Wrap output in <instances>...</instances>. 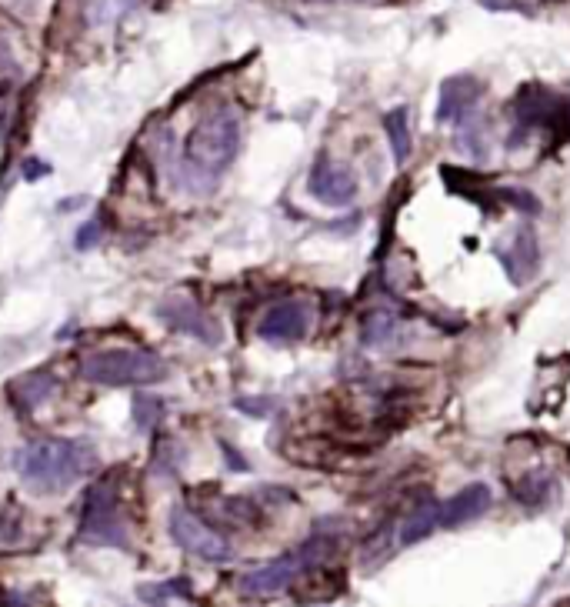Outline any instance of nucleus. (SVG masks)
<instances>
[{"instance_id": "1", "label": "nucleus", "mask_w": 570, "mask_h": 607, "mask_svg": "<svg viewBox=\"0 0 570 607\" xmlns=\"http://www.w3.org/2000/svg\"><path fill=\"white\" fill-rule=\"evenodd\" d=\"M240 154V117L224 107L187 134L174 164V187L184 194H210Z\"/></svg>"}, {"instance_id": "2", "label": "nucleus", "mask_w": 570, "mask_h": 607, "mask_svg": "<svg viewBox=\"0 0 570 607\" xmlns=\"http://www.w3.org/2000/svg\"><path fill=\"white\" fill-rule=\"evenodd\" d=\"M14 467L34 494H60L97 467V447L80 437H50L20 447Z\"/></svg>"}, {"instance_id": "3", "label": "nucleus", "mask_w": 570, "mask_h": 607, "mask_svg": "<svg viewBox=\"0 0 570 607\" xmlns=\"http://www.w3.org/2000/svg\"><path fill=\"white\" fill-rule=\"evenodd\" d=\"M80 377L100 387H147L167 377V364L140 347H110L80 364Z\"/></svg>"}, {"instance_id": "4", "label": "nucleus", "mask_w": 570, "mask_h": 607, "mask_svg": "<svg viewBox=\"0 0 570 607\" xmlns=\"http://www.w3.org/2000/svg\"><path fill=\"white\" fill-rule=\"evenodd\" d=\"M330 551H334V544H330L327 537L304 541L297 551L277 557V561L260 564L257 571L240 577V591H244L247 597H267V594L284 591V587L294 584L297 577H304V571H310V567H317L320 561H324Z\"/></svg>"}, {"instance_id": "5", "label": "nucleus", "mask_w": 570, "mask_h": 607, "mask_svg": "<svg viewBox=\"0 0 570 607\" xmlns=\"http://www.w3.org/2000/svg\"><path fill=\"white\" fill-rule=\"evenodd\" d=\"M80 537L87 544L127 547V524L120 517V497L114 481H100L87 491L84 514H80Z\"/></svg>"}, {"instance_id": "6", "label": "nucleus", "mask_w": 570, "mask_h": 607, "mask_svg": "<svg viewBox=\"0 0 570 607\" xmlns=\"http://www.w3.org/2000/svg\"><path fill=\"white\" fill-rule=\"evenodd\" d=\"M170 537H174L184 551L204 557L210 564H227L230 557H234V547H230L214 527H207L200 517L184 511V507H174V511H170Z\"/></svg>"}, {"instance_id": "7", "label": "nucleus", "mask_w": 570, "mask_h": 607, "mask_svg": "<svg viewBox=\"0 0 570 607\" xmlns=\"http://www.w3.org/2000/svg\"><path fill=\"white\" fill-rule=\"evenodd\" d=\"M157 317L170 327V331L197 337L200 344L217 347L220 341H224V334H220V324L214 321V317H207L204 311H200V307L190 301V297H167V301L157 307Z\"/></svg>"}, {"instance_id": "8", "label": "nucleus", "mask_w": 570, "mask_h": 607, "mask_svg": "<svg viewBox=\"0 0 570 607\" xmlns=\"http://www.w3.org/2000/svg\"><path fill=\"white\" fill-rule=\"evenodd\" d=\"M307 191L314 201L327 204V207H347L357 194V177L347 164H337L330 157H320L310 171Z\"/></svg>"}, {"instance_id": "9", "label": "nucleus", "mask_w": 570, "mask_h": 607, "mask_svg": "<svg viewBox=\"0 0 570 607\" xmlns=\"http://www.w3.org/2000/svg\"><path fill=\"white\" fill-rule=\"evenodd\" d=\"M260 337L270 344H294L310 331V304L304 301H280L260 317Z\"/></svg>"}, {"instance_id": "10", "label": "nucleus", "mask_w": 570, "mask_h": 607, "mask_svg": "<svg viewBox=\"0 0 570 607\" xmlns=\"http://www.w3.org/2000/svg\"><path fill=\"white\" fill-rule=\"evenodd\" d=\"M477 101H480L477 77H470V74L447 77V81L440 84V94H437V124L464 121V117L474 111Z\"/></svg>"}, {"instance_id": "11", "label": "nucleus", "mask_w": 570, "mask_h": 607, "mask_svg": "<svg viewBox=\"0 0 570 607\" xmlns=\"http://www.w3.org/2000/svg\"><path fill=\"white\" fill-rule=\"evenodd\" d=\"M490 501H494V494H490L487 484H467L464 491H457L440 504V527H460L474 521V517L487 514Z\"/></svg>"}, {"instance_id": "12", "label": "nucleus", "mask_w": 570, "mask_h": 607, "mask_svg": "<svg viewBox=\"0 0 570 607\" xmlns=\"http://www.w3.org/2000/svg\"><path fill=\"white\" fill-rule=\"evenodd\" d=\"M500 261H504L510 281L527 284L540 267V244H537L534 231H530V227H520L514 237V247H510V251H500Z\"/></svg>"}, {"instance_id": "13", "label": "nucleus", "mask_w": 570, "mask_h": 607, "mask_svg": "<svg viewBox=\"0 0 570 607\" xmlns=\"http://www.w3.org/2000/svg\"><path fill=\"white\" fill-rule=\"evenodd\" d=\"M54 387H57V377L50 371H30L10 384V401H14L20 411H34V407H40L54 394Z\"/></svg>"}, {"instance_id": "14", "label": "nucleus", "mask_w": 570, "mask_h": 607, "mask_svg": "<svg viewBox=\"0 0 570 607\" xmlns=\"http://www.w3.org/2000/svg\"><path fill=\"white\" fill-rule=\"evenodd\" d=\"M440 527V504L437 501H427L414 507V514L407 517L404 527H400V544H417L424 541L427 534H434Z\"/></svg>"}, {"instance_id": "15", "label": "nucleus", "mask_w": 570, "mask_h": 607, "mask_svg": "<svg viewBox=\"0 0 570 607\" xmlns=\"http://www.w3.org/2000/svg\"><path fill=\"white\" fill-rule=\"evenodd\" d=\"M384 131L390 141V154L397 164H407L410 157V127H407V107H394L384 114Z\"/></svg>"}, {"instance_id": "16", "label": "nucleus", "mask_w": 570, "mask_h": 607, "mask_svg": "<svg viewBox=\"0 0 570 607\" xmlns=\"http://www.w3.org/2000/svg\"><path fill=\"white\" fill-rule=\"evenodd\" d=\"M394 317L390 314H370L367 321H364V344L367 347H380V344H387L390 337H394Z\"/></svg>"}, {"instance_id": "17", "label": "nucleus", "mask_w": 570, "mask_h": 607, "mask_svg": "<svg viewBox=\"0 0 570 607\" xmlns=\"http://www.w3.org/2000/svg\"><path fill=\"white\" fill-rule=\"evenodd\" d=\"M170 594L190 597V584L170 581V584H144V587H140V601H144V604H167Z\"/></svg>"}, {"instance_id": "18", "label": "nucleus", "mask_w": 570, "mask_h": 607, "mask_svg": "<svg viewBox=\"0 0 570 607\" xmlns=\"http://www.w3.org/2000/svg\"><path fill=\"white\" fill-rule=\"evenodd\" d=\"M160 414H164V404H160V397H150V394H137L134 397V421L137 427H154V421H160Z\"/></svg>"}, {"instance_id": "19", "label": "nucleus", "mask_w": 570, "mask_h": 607, "mask_svg": "<svg viewBox=\"0 0 570 607\" xmlns=\"http://www.w3.org/2000/svg\"><path fill=\"white\" fill-rule=\"evenodd\" d=\"M100 234H104V227H100V221H90V224H84L77 231V237H74V244H77V251H90L97 241H100Z\"/></svg>"}, {"instance_id": "20", "label": "nucleus", "mask_w": 570, "mask_h": 607, "mask_svg": "<svg viewBox=\"0 0 570 607\" xmlns=\"http://www.w3.org/2000/svg\"><path fill=\"white\" fill-rule=\"evenodd\" d=\"M500 197H507L510 204L520 207V211H527V214L540 211V201H534V194H527V191H500Z\"/></svg>"}, {"instance_id": "21", "label": "nucleus", "mask_w": 570, "mask_h": 607, "mask_svg": "<svg viewBox=\"0 0 570 607\" xmlns=\"http://www.w3.org/2000/svg\"><path fill=\"white\" fill-rule=\"evenodd\" d=\"M237 407L254 417H264L270 414V407H274V401H264V397H257V401H250V397H237Z\"/></svg>"}, {"instance_id": "22", "label": "nucleus", "mask_w": 570, "mask_h": 607, "mask_svg": "<svg viewBox=\"0 0 570 607\" xmlns=\"http://www.w3.org/2000/svg\"><path fill=\"white\" fill-rule=\"evenodd\" d=\"M220 451L227 454V461H230L227 467H230V471H250V464L244 461V457H237V454H234V447H230L227 441H220Z\"/></svg>"}]
</instances>
